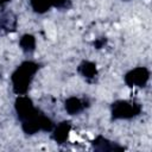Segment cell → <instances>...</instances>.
I'll list each match as a JSON object with an SVG mask.
<instances>
[{
	"mask_svg": "<svg viewBox=\"0 0 152 152\" xmlns=\"http://www.w3.org/2000/svg\"><path fill=\"white\" fill-rule=\"evenodd\" d=\"M38 70V65L33 62H24L21 63L15 71L12 74L11 80L13 84V90L18 95H24L28 90L30 83L33 80L34 74Z\"/></svg>",
	"mask_w": 152,
	"mask_h": 152,
	"instance_id": "obj_1",
	"label": "cell"
},
{
	"mask_svg": "<svg viewBox=\"0 0 152 152\" xmlns=\"http://www.w3.org/2000/svg\"><path fill=\"white\" fill-rule=\"evenodd\" d=\"M141 110L139 103L131 101H116L112 104V115L114 119H131L137 116Z\"/></svg>",
	"mask_w": 152,
	"mask_h": 152,
	"instance_id": "obj_2",
	"label": "cell"
},
{
	"mask_svg": "<svg viewBox=\"0 0 152 152\" xmlns=\"http://www.w3.org/2000/svg\"><path fill=\"white\" fill-rule=\"evenodd\" d=\"M53 122L45 115L37 114L33 118L23 121V131L27 134H34L38 131H52Z\"/></svg>",
	"mask_w": 152,
	"mask_h": 152,
	"instance_id": "obj_3",
	"label": "cell"
},
{
	"mask_svg": "<svg viewBox=\"0 0 152 152\" xmlns=\"http://www.w3.org/2000/svg\"><path fill=\"white\" fill-rule=\"evenodd\" d=\"M150 78V71L145 66L134 68L125 75V82L129 87H145Z\"/></svg>",
	"mask_w": 152,
	"mask_h": 152,
	"instance_id": "obj_4",
	"label": "cell"
},
{
	"mask_svg": "<svg viewBox=\"0 0 152 152\" xmlns=\"http://www.w3.org/2000/svg\"><path fill=\"white\" fill-rule=\"evenodd\" d=\"M15 110H17L18 118L21 121L28 120V119H31L38 114L31 99H28L27 96H19L15 100Z\"/></svg>",
	"mask_w": 152,
	"mask_h": 152,
	"instance_id": "obj_5",
	"label": "cell"
},
{
	"mask_svg": "<svg viewBox=\"0 0 152 152\" xmlns=\"http://www.w3.org/2000/svg\"><path fill=\"white\" fill-rule=\"evenodd\" d=\"M93 145H94V148L96 151H122L124 150V147L116 145L115 142L109 141L108 139H106V138H103L101 135L97 137L94 140Z\"/></svg>",
	"mask_w": 152,
	"mask_h": 152,
	"instance_id": "obj_6",
	"label": "cell"
},
{
	"mask_svg": "<svg viewBox=\"0 0 152 152\" xmlns=\"http://www.w3.org/2000/svg\"><path fill=\"white\" fill-rule=\"evenodd\" d=\"M69 132H70V124L68 121H63L57 127H55L52 138L58 144H62V142L66 141V139L69 137Z\"/></svg>",
	"mask_w": 152,
	"mask_h": 152,
	"instance_id": "obj_7",
	"label": "cell"
},
{
	"mask_svg": "<svg viewBox=\"0 0 152 152\" xmlns=\"http://www.w3.org/2000/svg\"><path fill=\"white\" fill-rule=\"evenodd\" d=\"M78 71L80 74L88 81H91L96 77V74H97V70H96V65L93 63V62H88V61H84L80 64L78 66Z\"/></svg>",
	"mask_w": 152,
	"mask_h": 152,
	"instance_id": "obj_8",
	"label": "cell"
},
{
	"mask_svg": "<svg viewBox=\"0 0 152 152\" xmlns=\"http://www.w3.org/2000/svg\"><path fill=\"white\" fill-rule=\"evenodd\" d=\"M86 107L84 102L82 100H80L78 97H69L66 101H65V110L71 114V115H75L77 113H80L81 110H83V108Z\"/></svg>",
	"mask_w": 152,
	"mask_h": 152,
	"instance_id": "obj_9",
	"label": "cell"
},
{
	"mask_svg": "<svg viewBox=\"0 0 152 152\" xmlns=\"http://www.w3.org/2000/svg\"><path fill=\"white\" fill-rule=\"evenodd\" d=\"M19 45L25 52H32L36 48V39L32 34H24L19 40Z\"/></svg>",
	"mask_w": 152,
	"mask_h": 152,
	"instance_id": "obj_10",
	"label": "cell"
},
{
	"mask_svg": "<svg viewBox=\"0 0 152 152\" xmlns=\"http://www.w3.org/2000/svg\"><path fill=\"white\" fill-rule=\"evenodd\" d=\"M30 2L34 12L38 13H44L51 6H53V0H30Z\"/></svg>",
	"mask_w": 152,
	"mask_h": 152,
	"instance_id": "obj_11",
	"label": "cell"
},
{
	"mask_svg": "<svg viewBox=\"0 0 152 152\" xmlns=\"http://www.w3.org/2000/svg\"><path fill=\"white\" fill-rule=\"evenodd\" d=\"M53 6L57 8H69L71 6L70 0H53Z\"/></svg>",
	"mask_w": 152,
	"mask_h": 152,
	"instance_id": "obj_12",
	"label": "cell"
},
{
	"mask_svg": "<svg viewBox=\"0 0 152 152\" xmlns=\"http://www.w3.org/2000/svg\"><path fill=\"white\" fill-rule=\"evenodd\" d=\"M106 42H107L106 38H100V39H96V40L94 42V45H95L96 49H101V48L106 44Z\"/></svg>",
	"mask_w": 152,
	"mask_h": 152,
	"instance_id": "obj_13",
	"label": "cell"
},
{
	"mask_svg": "<svg viewBox=\"0 0 152 152\" xmlns=\"http://www.w3.org/2000/svg\"><path fill=\"white\" fill-rule=\"evenodd\" d=\"M10 0H0V5H4V4H6V2H8Z\"/></svg>",
	"mask_w": 152,
	"mask_h": 152,
	"instance_id": "obj_14",
	"label": "cell"
}]
</instances>
